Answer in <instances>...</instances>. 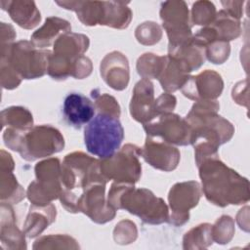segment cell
I'll use <instances>...</instances> for the list:
<instances>
[{
	"label": "cell",
	"instance_id": "obj_16",
	"mask_svg": "<svg viewBox=\"0 0 250 250\" xmlns=\"http://www.w3.org/2000/svg\"><path fill=\"white\" fill-rule=\"evenodd\" d=\"M62 29L70 31L71 27L69 22L59 18L50 17L46 19L45 24L32 34L31 40L38 47H48L53 40H55L54 38H56L62 32Z\"/></svg>",
	"mask_w": 250,
	"mask_h": 250
},
{
	"label": "cell",
	"instance_id": "obj_17",
	"mask_svg": "<svg viewBox=\"0 0 250 250\" xmlns=\"http://www.w3.org/2000/svg\"><path fill=\"white\" fill-rule=\"evenodd\" d=\"M2 126L10 125L13 129L27 130L30 129L33 123L32 115L30 112L21 106H12L6 108L1 113Z\"/></svg>",
	"mask_w": 250,
	"mask_h": 250
},
{
	"label": "cell",
	"instance_id": "obj_10",
	"mask_svg": "<svg viewBox=\"0 0 250 250\" xmlns=\"http://www.w3.org/2000/svg\"><path fill=\"white\" fill-rule=\"evenodd\" d=\"M200 198V187L196 182L176 184L169 192V202L172 209L170 222L183 225L188 221V210L197 205Z\"/></svg>",
	"mask_w": 250,
	"mask_h": 250
},
{
	"label": "cell",
	"instance_id": "obj_13",
	"mask_svg": "<svg viewBox=\"0 0 250 250\" xmlns=\"http://www.w3.org/2000/svg\"><path fill=\"white\" fill-rule=\"evenodd\" d=\"M95 109L94 103L80 93L68 94L62 104L64 120L75 129H80L83 125L88 124L94 117Z\"/></svg>",
	"mask_w": 250,
	"mask_h": 250
},
{
	"label": "cell",
	"instance_id": "obj_3",
	"mask_svg": "<svg viewBox=\"0 0 250 250\" xmlns=\"http://www.w3.org/2000/svg\"><path fill=\"white\" fill-rule=\"evenodd\" d=\"M5 145L28 161L59 152L64 146L60 132L51 126H36L27 130L8 128L3 134Z\"/></svg>",
	"mask_w": 250,
	"mask_h": 250
},
{
	"label": "cell",
	"instance_id": "obj_8",
	"mask_svg": "<svg viewBox=\"0 0 250 250\" xmlns=\"http://www.w3.org/2000/svg\"><path fill=\"white\" fill-rule=\"evenodd\" d=\"M37 182L29 185L28 199L36 206H46L61 195V171L59 159L52 158L35 166Z\"/></svg>",
	"mask_w": 250,
	"mask_h": 250
},
{
	"label": "cell",
	"instance_id": "obj_18",
	"mask_svg": "<svg viewBox=\"0 0 250 250\" xmlns=\"http://www.w3.org/2000/svg\"><path fill=\"white\" fill-rule=\"evenodd\" d=\"M215 7L211 2H196L192 7V20L195 24H208L215 18Z\"/></svg>",
	"mask_w": 250,
	"mask_h": 250
},
{
	"label": "cell",
	"instance_id": "obj_9",
	"mask_svg": "<svg viewBox=\"0 0 250 250\" xmlns=\"http://www.w3.org/2000/svg\"><path fill=\"white\" fill-rule=\"evenodd\" d=\"M147 136L155 137L167 144L186 146L191 142V128L186 119L165 112L153 122L144 125Z\"/></svg>",
	"mask_w": 250,
	"mask_h": 250
},
{
	"label": "cell",
	"instance_id": "obj_7",
	"mask_svg": "<svg viewBox=\"0 0 250 250\" xmlns=\"http://www.w3.org/2000/svg\"><path fill=\"white\" fill-rule=\"evenodd\" d=\"M139 155H141L139 147L127 145L111 157L100 162L101 173L105 180L113 179L116 183L133 185L141 176Z\"/></svg>",
	"mask_w": 250,
	"mask_h": 250
},
{
	"label": "cell",
	"instance_id": "obj_11",
	"mask_svg": "<svg viewBox=\"0 0 250 250\" xmlns=\"http://www.w3.org/2000/svg\"><path fill=\"white\" fill-rule=\"evenodd\" d=\"M158 138L147 136L144 147L141 149V155L152 167L162 170H174L180 160L179 150L169 146Z\"/></svg>",
	"mask_w": 250,
	"mask_h": 250
},
{
	"label": "cell",
	"instance_id": "obj_2",
	"mask_svg": "<svg viewBox=\"0 0 250 250\" xmlns=\"http://www.w3.org/2000/svg\"><path fill=\"white\" fill-rule=\"evenodd\" d=\"M108 205L113 209H125L147 224L167 222L165 202L146 188H134L131 184L115 183L108 192Z\"/></svg>",
	"mask_w": 250,
	"mask_h": 250
},
{
	"label": "cell",
	"instance_id": "obj_14",
	"mask_svg": "<svg viewBox=\"0 0 250 250\" xmlns=\"http://www.w3.org/2000/svg\"><path fill=\"white\" fill-rule=\"evenodd\" d=\"M223 84L221 76L211 70H206L197 76L188 78L185 84L182 86L183 94L191 99H214L221 95L223 86H209Z\"/></svg>",
	"mask_w": 250,
	"mask_h": 250
},
{
	"label": "cell",
	"instance_id": "obj_4",
	"mask_svg": "<svg viewBox=\"0 0 250 250\" xmlns=\"http://www.w3.org/2000/svg\"><path fill=\"white\" fill-rule=\"evenodd\" d=\"M124 139V129L117 116L99 112L84 129V144L91 154L106 159L115 154Z\"/></svg>",
	"mask_w": 250,
	"mask_h": 250
},
{
	"label": "cell",
	"instance_id": "obj_15",
	"mask_svg": "<svg viewBox=\"0 0 250 250\" xmlns=\"http://www.w3.org/2000/svg\"><path fill=\"white\" fill-rule=\"evenodd\" d=\"M1 7L6 10L11 19L20 26L30 29L40 21V13L33 1H1Z\"/></svg>",
	"mask_w": 250,
	"mask_h": 250
},
{
	"label": "cell",
	"instance_id": "obj_12",
	"mask_svg": "<svg viewBox=\"0 0 250 250\" xmlns=\"http://www.w3.org/2000/svg\"><path fill=\"white\" fill-rule=\"evenodd\" d=\"M130 112L134 119L144 124L156 117L153 85L148 79L144 78L136 84L131 99Z\"/></svg>",
	"mask_w": 250,
	"mask_h": 250
},
{
	"label": "cell",
	"instance_id": "obj_5",
	"mask_svg": "<svg viewBox=\"0 0 250 250\" xmlns=\"http://www.w3.org/2000/svg\"><path fill=\"white\" fill-rule=\"evenodd\" d=\"M88 46L89 39L85 35L61 34L54 44V54L49 57V75L54 79H65L68 75L78 78V63L86 58L82 55Z\"/></svg>",
	"mask_w": 250,
	"mask_h": 250
},
{
	"label": "cell",
	"instance_id": "obj_1",
	"mask_svg": "<svg viewBox=\"0 0 250 250\" xmlns=\"http://www.w3.org/2000/svg\"><path fill=\"white\" fill-rule=\"evenodd\" d=\"M217 156L206 157L197 163L206 198L221 207L247 201V180L227 167Z\"/></svg>",
	"mask_w": 250,
	"mask_h": 250
},
{
	"label": "cell",
	"instance_id": "obj_6",
	"mask_svg": "<svg viewBox=\"0 0 250 250\" xmlns=\"http://www.w3.org/2000/svg\"><path fill=\"white\" fill-rule=\"evenodd\" d=\"M50 52L36 50L29 42L20 41L1 47V62L7 63L21 78L32 79L44 75Z\"/></svg>",
	"mask_w": 250,
	"mask_h": 250
}]
</instances>
